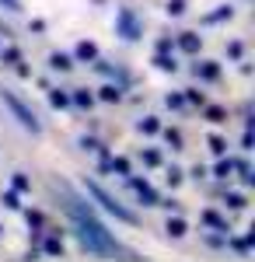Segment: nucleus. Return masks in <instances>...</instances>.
<instances>
[{"label":"nucleus","mask_w":255,"mask_h":262,"mask_svg":"<svg viewBox=\"0 0 255 262\" xmlns=\"http://www.w3.org/2000/svg\"><path fill=\"white\" fill-rule=\"evenodd\" d=\"M70 217H74V224H77L80 242L88 245L91 252H98V255H112V252H119V245L109 238V231H105L91 213H84L80 206H74V200H70Z\"/></svg>","instance_id":"obj_1"}]
</instances>
